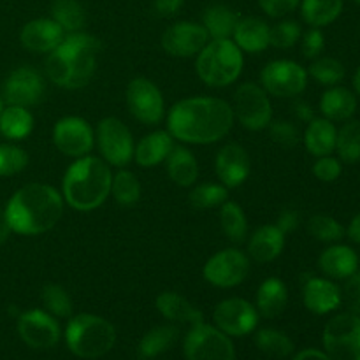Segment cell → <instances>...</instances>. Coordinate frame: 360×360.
I'll list each match as a JSON object with an SVG mask.
<instances>
[{"label": "cell", "mask_w": 360, "mask_h": 360, "mask_svg": "<svg viewBox=\"0 0 360 360\" xmlns=\"http://www.w3.org/2000/svg\"><path fill=\"white\" fill-rule=\"evenodd\" d=\"M169 134L183 143L211 144L231 132L234 111L217 97H193L178 102L169 112Z\"/></svg>", "instance_id": "1"}, {"label": "cell", "mask_w": 360, "mask_h": 360, "mask_svg": "<svg viewBox=\"0 0 360 360\" xmlns=\"http://www.w3.org/2000/svg\"><path fill=\"white\" fill-rule=\"evenodd\" d=\"M63 214V197L58 190L32 183L18 190L7 202L4 217L13 232L37 236L51 231Z\"/></svg>", "instance_id": "2"}, {"label": "cell", "mask_w": 360, "mask_h": 360, "mask_svg": "<svg viewBox=\"0 0 360 360\" xmlns=\"http://www.w3.org/2000/svg\"><path fill=\"white\" fill-rule=\"evenodd\" d=\"M101 41L83 32H72L46 58V74L58 86L77 90L90 83L97 67Z\"/></svg>", "instance_id": "3"}, {"label": "cell", "mask_w": 360, "mask_h": 360, "mask_svg": "<svg viewBox=\"0 0 360 360\" xmlns=\"http://www.w3.org/2000/svg\"><path fill=\"white\" fill-rule=\"evenodd\" d=\"M112 174L108 162L97 157H81L63 176V200L76 211H94L111 193Z\"/></svg>", "instance_id": "4"}, {"label": "cell", "mask_w": 360, "mask_h": 360, "mask_svg": "<svg viewBox=\"0 0 360 360\" xmlns=\"http://www.w3.org/2000/svg\"><path fill=\"white\" fill-rule=\"evenodd\" d=\"M243 53L232 39H213L197 56V74L207 86L234 83L243 70Z\"/></svg>", "instance_id": "5"}, {"label": "cell", "mask_w": 360, "mask_h": 360, "mask_svg": "<svg viewBox=\"0 0 360 360\" xmlns=\"http://www.w3.org/2000/svg\"><path fill=\"white\" fill-rule=\"evenodd\" d=\"M69 350L81 359H98L116 343V330L102 316L81 313L70 319L65 330Z\"/></svg>", "instance_id": "6"}, {"label": "cell", "mask_w": 360, "mask_h": 360, "mask_svg": "<svg viewBox=\"0 0 360 360\" xmlns=\"http://www.w3.org/2000/svg\"><path fill=\"white\" fill-rule=\"evenodd\" d=\"M323 347L333 360H360V316L341 313L323 329Z\"/></svg>", "instance_id": "7"}, {"label": "cell", "mask_w": 360, "mask_h": 360, "mask_svg": "<svg viewBox=\"0 0 360 360\" xmlns=\"http://www.w3.org/2000/svg\"><path fill=\"white\" fill-rule=\"evenodd\" d=\"M185 355L188 360H236V348L218 327L200 322L186 334Z\"/></svg>", "instance_id": "8"}, {"label": "cell", "mask_w": 360, "mask_h": 360, "mask_svg": "<svg viewBox=\"0 0 360 360\" xmlns=\"http://www.w3.org/2000/svg\"><path fill=\"white\" fill-rule=\"evenodd\" d=\"M234 116L245 129L262 130L273 120V105L266 90L255 83H245L234 95Z\"/></svg>", "instance_id": "9"}, {"label": "cell", "mask_w": 360, "mask_h": 360, "mask_svg": "<svg viewBox=\"0 0 360 360\" xmlns=\"http://www.w3.org/2000/svg\"><path fill=\"white\" fill-rule=\"evenodd\" d=\"M97 143L104 160L115 167H123L134 158L132 134L118 118H104L98 123Z\"/></svg>", "instance_id": "10"}, {"label": "cell", "mask_w": 360, "mask_h": 360, "mask_svg": "<svg viewBox=\"0 0 360 360\" xmlns=\"http://www.w3.org/2000/svg\"><path fill=\"white\" fill-rule=\"evenodd\" d=\"M264 90L274 97H295L304 91L308 84V74L299 63L292 60H274L267 63L260 74Z\"/></svg>", "instance_id": "11"}, {"label": "cell", "mask_w": 360, "mask_h": 360, "mask_svg": "<svg viewBox=\"0 0 360 360\" xmlns=\"http://www.w3.org/2000/svg\"><path fill=\"white\" fill-rule=\"evenodd\" d=\"M250 273V260L243 252L227 248L211 257L204 266V278L218 288H232L246 280Z\"/></svg>", "instance_id": "12"}, {"label": "cell", "mask_w": 360, "mask_h": 360, "mask_svg": "<svg viewBox=\"0 0 360 360\" xmlns=\"http://www.w3.org/2000/svg\"><path fill=\"white\" fill-rule=\"evenodd\" d=\"M127 105L136 120L144 125H157L164 118V97L146 77H136L127 86Z\"/></svg>", "instance_id": "13"}, {"label": "cell", "mask_w": 360, "mask_h": 360, "mask_svg": "<svg viewBox=\"0 0 360 360\" xmlns=\"http://www.w3.org/2000/svg\"><path fill=\"white\" fill-rule=\"evenodd\" d=\"M53 143L67 157H86L95 144L90 123L77 116L62 118L53 129Z\"/></svg>", "instance_id": "14"}, {"label": "cell", "mask_w": 360, "mask_h": 360, "mask_svg": "<svg viewBox=\"0 0 360 360\" xmlns=\"http://www.w3.org/2000/svg\"><path fill=\"white\" fill-rule=\"evenodd\" d=\"M214 326L227 336L241 338L252 333L259 323V313L245 299H227L214 308Z\"/></svg>", "instance_id": "15"}, {"label": "cell", "mask_w": 360, "mask_h": 360, "mask_svg": "<svg viewBox=\"0 0 360 360\" xmlns=\"http://www.w3.org/2000/svg\"><path fill=\"white\" fill-rule=\"evenodd\" d=\"M18 333L28 347L37 350L53 348L60 340L58 322L53 319V315L41 309L23 313L18 320Z\"/></svg>", "instance_id": "16"}, {"label": "cell", "mask_w": 360, "mask_h": 360, "mask_svg": "<svg viewBox=\"0 0 360 360\" xmlns=\"http://www.w3.org/2000/svg\"><path fill=\"white\" fill-rule=\"evenodd\" d=\"M207 37L210 35L204 25L179 21L165 30V34L162 35V46L169 55L188 58L202 51L204 46L207 44Z\"/></svg>", "instance_id": "17"}, {"label": "cell", "mask_w": 360, "mask_h": 360, "mask_svg": "<svg viewBox=\"0 0 360 360\" xmlns=\"http://www.w3.org/2000/svg\"><path fill=\"white\" fill-rule=\"evenodd\" d=\"M44 95L42 76L32 67H20L13 70L4 83V98L9 105H34Z\"/></svg>", "instance_id": "18"}, {"label": "cell", "mask_w": 360, "mask_h": 360, "mask_svg": "<svg viewBox=\"0 0 360 360\" xmlns=\"http://www.w3.org/2000/svg\"><path fill=\"white\" fill-rule=\"evenodd\" d=\"M65 37V30L49 18L28 21L21 30V44L34 53H51Z\"/></svg>", "instance_id": "19"}, {"label": "cell", "mask_w": 360, "mask_h": 360, "mask_svg": "<svg viewBox=\"0 0 360 360\" xmlns=\"http://www.w3.org/2000/svg\"><path fill=\"white\" fill-rule=\"evenodd\" d=\"M217 174L225 188L243 185L250 176V157L239 144H227L217 155Z\"/></svg>", "instance_id": "20"}, {"label": "cell", "mask_w": 360, "mask_h": 360, "mask_svg": "<svg viewBox=\"0 0 360 360\" xmlns=\"http://www.w3.org/2000/svg\"><path fill=\"white\" fill-rule=\"evenodd\" d=\"M302 297H304L306 308L315 315L333 313L343 302L340 287L326 278H309L302 290Z\"/></svg>", "instance_id": "21"}, {"label": "cell", "mask_w": 360, "mask_h": 360, "mask_svg": "<svg viewBox=\"0 0 360 360\" xmlns=\"http://www.w3.org/2000/svg\"><path fill=\"white\" fill-rule=\"evenodd\" d=\"M319 267L327 278H333V280H348L352 274L357 273L359 255L350 246H329L320 255Z\"/></svg>", "instance_id": "22"}, {"label": "cell", "mask_w": 360, "mask_h": 360, "mask_svg": "<svg viewBox=\"0 0 360 360\" xmlns=\"http://www.w3.org/2000/svg\"><path fill=\"white\" fill-rule=\"evenodd\" d=\"M285 248V234L276 225H264L253 232L248 243V255L259 264H269Z\"/></svg>", "instance_id": "23"}, {"label": "cell", "mask_w": 360, "mask_h": 360, "mask_svg": "<svg viewBox=\"0 0 360 360\" xmlns=\"http://www.w3.org/2000/svg\"><path fill=\"white\" fill-rule=\"evenodd\" d=\"M172 150H174V143H172L171 134L157 130V132L144 136L137 143V148L134 150V158L141 167H155L167 160Z\"/></svg>", "instance_id": "24"}, {"label": "cell", "mask_w": 360, "mask_h": 360, "mask_svg": "<svg viewBox=\"0 0 360 360\" xmlns=\"http://www.w3.org/2000/svg\"><path fill=\"white\" fill-rule=\"evenodd\" d=\"M320 111L323 118L330 122H347L357 111V97L345 86H330L320 101Z\"/></svg>", "instance_id": "25"}, {"label": "cell", "mask_w": 360, "mask_h": 360, "mask_svg": "<svg viewBox=\"0 0 360 360\" xmlns=\"http://www.w3.org/2000/svg\"><path fill=\"white\" fill-rule=\"evenodd\" d=\"M269 25L260 18H245L239 20L232 37L241 51L260 53L269 46Z\"/></svg>", "instance_id": "26"}, {"label": "cell", "mask_w": 360, "mask_h": 360, "mask_svg": "<svg viewBox=\"0 0 360 360\" xmlns=\"http://www.w3.org/2000/svg\"><path fill=\"white\" fill-rule=\"evenodd\" d=\"M157 309L171 322L197 326L204 320L200 309L176 292H162L157 297Z\"/></svg>", "instance_id": "27"}, {"label": "cell", "mask_w": 360, "mask_h": 360, "mask_svg": "<svg viewBox=\"0 0 360 360\" xmlns=\"http://www.w3.org/2000/svg\"><path fill=\"white\" fill-rule=\"evenodd\" d=\"M338 129L327 118H313L304 134V144L313 157H327L336 150Z\"/></svg>", "instance_id": "28"}, {"label": "cell", "mask_w": 360, "mask_h": 360, "mask_svg": "<svg viewBox=\"0 0 360 360\" xmlns=\"http://www.w3.org/2000/svg\"><path fill=\"white\" fill-rule=\"evenodd\" d=\"M288 304V290L278 278L264 281L257 292V308L264 319H276Z\"/></svg>", "instance_id": "29"}, {"label": "cell", "mask_w": 360, "mask_h": 360, "mask_svg": "<svg viewBox=\"0 0 360 360\" xmlns=\"http://www.w3.org/2000/svg\"><path fill=\"white\" fill-rule=\"evenodd\" d=\"M343 13V0H301L302 20L311 28L334 23Z\"/></svg>", "instance_id": "30"}, {"label": "cell", "mask_w": 360, "mask_h": 360, "mask_svg": "<svg viewBox=\"0 0 360 360\" xmlns=\"http://www.w3.org/2000/svg\"><path fill=\"white\" fill-rule=\"evenodd\" d=\"M169 178L179 186H192L199 176L195 157L186 148H174L167 157Z\"/></svg>", "instance_id": "31"}, {"label": "cell", "mask_w": 360, "mask_h": 360, "mask_svg": "<svg viewBox=\"0 0 360 360\" xmlns=\"http://www.w3.org/2000/svg\"><path fill=\"white\" fill-rule=\"evenodd\" d=\"M239 20H241L239 14L234 13L231 7L217 4L204 13V28L207 30V35L213 39H231Z\"/></svg>", "instance_id": "32"}, {"label": "cell", "mask_w": 360, "mask_h": 360, "mask_svg": "<svg viewBox=\"0 0 360 360\" xmlns=\"http://www.w3.org/2000/svg\"><path fill=\"white\" fill-rule=\"evenodd\" d=\"M32 129H34V118L23 105H9L0 112V132L9 139H25Z\"/></svg>", "instance_id": "33"}, {"label": "cell", "mask_w": 360, "mask_h": 360, "mask_svg": "<svg viewBox=\"0 0 360 360\" xmlns=\"http://www.w3.org/2000/svg\"><path fill=\"white\" fill-rule=\"evenodd\" d=\"M178 338V330L171 326H160L151 329L150 333L144 334L139 343L141 359H155L160 354L167 352L174 345Z\"/></svg>", "instance_id": "34"}, {"label": "cell", "mask_w": 360, "mask_h": 360, "mask_svg": "<svg viewBox=\"0 0 360 360\" xmlns=\"http://www.w3.org/2000/svg\"><path fill=\"white\" fill-rule=\"evenodd\" d=\"M345 164H357L360 160V122L347 120L341 130H338L336 150Z\"/></svg>", "instance_id": "35"}, {"label": "cell", "mask_w": 360, "mask_h": 360, "mask_svg": "<svg viewBox=\"0 0 360 360\" xmlns=\"http://www.w3.org/2000/svg\"><path fill=\"white\" fill-rule=\"evenodd\" d=\"M53 20L65 32H81L86 21L83 6L77 0H55L51 6Z\"/></svg>", "instance_id": "36"}, {"label": "cell", "mask_w": 360, "mask_h": 360, "mask_svg": "<svg viewBox=\"0 0 360 360\" xmlns=\"http://www.w3.org/2000/svg\"><path fill=\"white\" fill-rule=\"evenodd\" d=\"M255 345L262 354L273 359H285L294 352V343L290 338L281 330L262 329L257 333Z\"/></svg>", "instance_id": "37"}, {"label": "cell", "mask_w": 360, "mask_h": 360, "mask_svg": "<svg viewBox=\"0 0 360 360\" xmlns=\"http://www.w3.org/2000/svg\"><path fill=\"white\" fill-rule=\"evenodd\" d=\"M221 229L231 241L241 243L248 232V221H246L245 211L236 202H224L220 211Z\"/></svg>", "instance_id": "38"}, {"label": "cell", "mask_w": 360, "mask_h": 360, "mask_svg": "<svg viewBox=\"0 0 360 360\" xmlns=\"http://www.w3.org/2000/svg\"><path fill=\"white\" fill-rule=\"evenodd\" d=\"M111 193L120 206H134L141 199V183L130 171H120L112 176Z\"/></svg>", "instance_id": "39"}, {"label": "cell", "mask_w": 360, "mask_h": 360, "mask_svg": "<svg viewBox=\"0 0 360 360\" xmlns=\"http://www.w3.org/2000/svg\"><path fill=\"white\" fill-rule=\"evenodd\" d=\"M227 188L221 185H214V183H207V185H199L190 192L188 200L195 210H211V207L221 206L227 202Z\"/></svg>", "instance_id": "40"}, {"label": "cell", "mask_w": 360, "mask_h": 360, "mask_svg": "<svg viewBox=\"0 0 360 360\" xmlns=\"http://www.w3.org/2000/svg\"><path fill=\"white\" fill-rule=\"evenodd\" d=\"M308 231L316 241L322 243H336L341 241L345 236V229L336 218L327 217V214H315L309 218Z\"/></svg>", "instance_id": "41"}, {"label": "cell", "mask_w": 360, "mask_h": 360, "mask_svg": "<svg viewBox=\"0 0 360 360\" xmlns=\"http://www.w3.org/2000/svg\"><path fill=\"white\" fill-rule=\"evenodd\" d=\"M309 74L319 81L320 84L326 86H336L343 81L345 77V65L336 58L330 56H323V58H316L315 62L309 65Z\"/></svg>", "instance_id": "42"}, {"label": "cell", "mask_w": 360, "mask_h": 360, "mask_svg": "<svg viewBox=\"0 0 360 360\" xmlns=\"http://www.w3.org/2000/svg\"><path fill=\"white\" fill-rule=\"evenodd\" d=\"M42 302L49 315H55L58 319H67L72 313V301L65 288H62L60 285H46L42 290Z\"/></svg>", "instance_id": "43"}, {"label": "cell", "mask_w": 360, "mask_h": 360, "mask_svg": "<svg viewBox=\"0 0 360 360\" xmlns=\"http://www.w3.org/2000/svg\"><path fill=\"white\" fill-rule=\"evenodd\" d=\"M28 164V157L21 148L2 144L0 146V176H13L23 171Z\"/></svg>", "instance_id": "44"}, {"label": "cell", "mask_w": 360, "mask_h": 360, "mask_svg": "<svg viewBox=\"0 0 360 360\" xmlns=\"http://www.w3.org/2000/svg\"><path fill=\"white\" fill-rule=\"evenodd\" d=\"M301 27L295 21H281L274 25L269 32V46L280 49H288L301 39Z\"/></svg>", "instance_id": "45"}, {"label": "cell", "mask_w": 360, "mask_h": 360, "mask_svg": "<svg viewBox=\"0 0 360 360\" xmlns=\"http://www.w3.org/2000/svg\"><path fill=\"white\" fill-rule=\"evenodd\" d=\"M269 125H271L269 134H271V137H273L274 143H278L280 146H283V148L297 146L301 136H299V130L294 123L280 120V122H273V123H269Z\"/></svg>", "instance_id": "46"}, {"label": "cell", "mask_w": 360, "mask_h": 360, "mask_svg": "<svg viewBox=\"0 0 360 360\" xmlns=\"http://www.w3.org/2000/svg\"><path fill=\"white\" fill-rule=\"evenodd\" d=\"M341 172H343V165H341V162L338 158L330 157V155L319 157V160L313 165V174L316 176V179H320L323 183L336 181L341 176Z\"/></svg>", "instance_id": "47"}, {"label": "cell", "mask_w": 360, "mask_h": 360, "mask_svg": "<svg viewBox=\"0 0 360 360\" xmlns=\"http://www.w3.org/2000/svg\"><path fill=\"white\" fill-rule=\"evenodd\" d=\"M341 299L347 304L348 311L360 316V271L348 278L343 294H341Z\"/></svg>", "instance_id": "48"}, {"label": "cell", "mask_w": 360, "mask_h": 360, "mask_svg": "<svg viewBox=\"0 0 360 360\" xmlns=\"http://www.w3.org/2000/svg\"><path fill=\"white\" fill-rule=\"evenodd\" d=\"M323 48H326V37L320 32V28H311V30L306 32L304 37H302V55L306 58H319Z\"/></svg>", "instance_id": "49"}, {"label": "cell", "mask_w": 360, "mask_h": 360, "mask_svg": "<svg viewBox=\"0 0 360 360\" xmlns=\"http://www.w3.org/2000/svg\"><path fill=\"white\" fill-rule=\"evenodd\" d=\"M259 4L269 16L280 18L292 13L301 4V0H259Z\"/></svg>", "instance_id": "50"}, {"label": "cell", "mask_w": 360, "mask_h": 360, "mask_svg": "<svg viewBox=\"0 0 360 360\" xmlns=\"http://www.w3.org/2000/svg\"><path fill=\"white\" fill-rule=\"evenodd\" d=\"M276 227L280 229L283 234H288V232L295 231L299 227V213L295 210H287L280 214L276 221Z\"/></svg>", "instance_id": "51"}, {"label": "cell", "mask_w": 360, "mask_h": 360, "mask_svg": "<svg viewBox=\"0 0 360 360\" xmlns=\"http://www.w3.org/2000/svg\"><path fill=\"white\" fill-rule=\"evenodd\" d=\"M181 6L183 0H155V11L164 18L174 16Z\"/></svg>", "instance_id": "52"}, {"label": "cell", "mask_w": 360, "mask_h": 360, "mask_svg": "<svg viewBox=\"0 0 360 360\" xmlns=\"http://www.w3.org/2000/svg\"><path fill=\"white\" fill-rule=\"evenodd\" d=\"M294 115L297 116L301 122H311L315 118V112H313L311 105L306 104V102H295L294 104Z\"/></svg>", "instance_id": "53"}, {"label": "cell", "mask_w": 360, "mask_h": 360, "mask_svg": "<svg viewBox=\"0 0 360 360\" xmlns=\"http://www.w3.org/2000/svg\"><path fill=\"white\" fill-rule=\"evenodd\" d=\"M294 360H333L323 352L315 350V348H309V350H302L301 354H297Z\"/></svg>", "instance_id": "54"}, {"label": "cell", "mask_w": 360, "mask_h": 360, "mask_svg": "<svg viewBox=\"0 0 360 360\" xmlns=\"http://www.w3.org/2000/svg\"><path fill=\"white\" fill-rule=\"evenodd\" d=\"M347 234H348V238L352 239V241L360 245V213L355 214V217L352 218L350 225H348Z\"/></svg>", "instance_id": "55"}, {"label": "cell", "mask_w": 360, "mask_h": 360, "mask_svg": "<svg viewBox=\"0 0 360 360\" xmlns=\"http://www.w3.org/2000/svg\"><path fill=\"white\" fill-rule=\"evenodd\" d=\"M9 225H7V221H6V217H4V213L0 214V245H2L4 241H6L7 239V234H9Z\"/></svg>", "instance_id": "56"}, {"label": "cell", "mask_w": 360, "mask_h": 360, "mask_svg": "<svg viewBox=\"0 0 360 360\" xmlns=\"http://www.w3.org/2000/svg\"><path fill=\"white\" fill-rule=\"evenodd\" d=\"M354 86H355V91H357V95H360V65H359L357 72H355V76H354Z\"/></svg>", "instance_id": "57"}, {"label": "cell", "mask_w": 360, "mask_h": 360, "mask_svg": "<svg viewBox=\"0 0 360 360\" xmlns=\"http://www.w3.org/2000/svg\"><path fill=\"white\" fill-rule=\"evenodd\" d=\"M2 109H4V104H2V98H0V112H2Z\"/></svg>", "instance_id": "58"}, {"label": "cell", "mask_w": 360, "mask_h": 360, "mask_svg": "<svg viewBox=\"0 0 360 360\" xmlns=\"http://www.w3.org/2000/svg\"><path fill=\"white\" fill-rule=\"evenodd\" d=\"M357 271H360V257H359V269Z\"/></svg>", "instance_id": "59"}, {"label": "cell", "mask_w": 360, "mask_h": 360, "mask_svg": "<svg viewBox=\"0 0 360 360\" xmlns=\"http://www.w3.org/2000/svg\"><path fill=\"white\" fill-rule=\"evenodd\" d=\"M354 2H357V4H360V0H354Z\"/></svg>", "instance_id": "60"}]
</instances>
